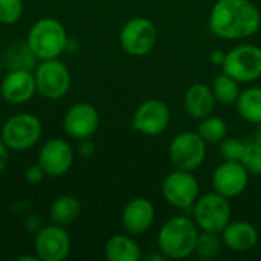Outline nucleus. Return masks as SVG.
Masks as SVG:
<instances>
[{"label": "nucleus", "mask_w": 261, "mask_h": 261, "mask_svg": "<svg viewBox=\"0 0 261 261\" xmlns=\"http://www.w3.org/2000/svg\"><path fill=\"white\" fill-rule=\"evenodd\" d=\"M261 28V9L252 0H217L208 17V29L217 38L240 41Z\"/></svg>", "instance_id": "nucleus-1"}, {"label": "nucleus", "mask_w": 261, "mask_h": 261, "mask_svg": "<svg viewBox=\"0 0 261 261\" xmlns=\"http://www.w3.org/2000/svg\"><path fill=\"white\" fill-rule=\"evenodd\" d=\"M200 229L185 214L168 219L158 232V251L167 260H185L194 254Z\"/></svg>", "instance_id": "nucleus-2"}, {"label": "nucleus", "mask_w": 261, "mask_h": 261, "mask_svg": "<svg viewBox=\"0 0 261 261\" xmlns=\"http://www.w3.org/2000/svg\"><path fill=\"white\" fill-rule=\"evenodd\" d=\"M67 41L69 38L63 23L52 17H43L37 20L31 26L26 38L32 54L41 61L58 58L67 49Z\"/></svg>", "instance_id": "nucleus-3"}, {"label": "nucleus", "mask_w": 261, "mask_h": 261, "mask_svg": "<svg viewBox=\"0 0 261 261\" xmlns=\"http://www.w3.org/2000/svg\"><path fill=\"white\" fill-rule=\"evenodd\" d=\"M191 216L200 231L220 234L231 222L232 208L228 197L211 191L199 196L193 205Z\"/></svg>", "instance_id": "nucleus-4"}, {"label": "nucleus", "mask_w": 261, "mask_h": 261, "mask_svg": "<svg viewBox=\"0 0 261 261\" xmlns=\"http://www.w3.org/2000/svg\"><path fill=\"white\" fill-rule=\"evenodd\" d=\"M206 142L193 130L180 132L168 145V159L176 170L196 171L206 159Z\"/></svg>", "instance_id": "nucleus-5"}, {"label": "nucleus", "mask_w": 261, "mask_h": 261, "mask_svg": "<svg viewBox=\"0 0 261 261\" xmlns=\"http://www.w3.org/2000/svg\"><path fill=\"white\" fill-rule=\"evenodd\" d=\"M222 72L240 84H252L261 78V47L252 43H242L226 52Z\"/></svg>", "instance_id": "nucleus-6"}, {"label": "nucleus", "mask_w": 261, "mask_h": 261, "mask_svg": "<svg viewBox=\"0 0 261 261\" xmlns=\"http://www.w3.org/2000/svg\"><path fill=\"white\" fill-rule=\"evenodd\" d=\"M162 196L170 206L184 213L191 211L200 196V184L193 171L174 168L162 182Z\"/></svg>", "instance_id": "nucleus-7"}, {"label": "nucleus", "mask_w": 261, "mask_h": 261, "mask_svg": "<svg viewBox=\"0 0 261 261\" xmlns=\"http://www.w3.org/2000/svg\"><path fill=\"white\" fill-rule=\"evenodd\" d=\"M158 41V29L147 17H133L124 23L119 32V44L130 57L148 55Z\"/></svg>", "instance_id": "nucleus-8"}, {"label": "nucleus", "mask_w": 261, "mask_h": 261, "mask_svg": "<svg viewBox=\"0 0 261 261\" xmlns=\"http://www.w3.org/2000/svg\"><path fill=\"white\" fill-rule=\"evenodd\" d=\"M43 127L40 119L31 113H18L11 116L2 127V141L9 150L24 151L34 147L41 138Z\"/></svg>", "instance_id": "nucleus-9"}, {"label": "nucleus", "mask_w": 261, "mask_h": 261, "mask_svg": "<svg viewBox=\"0 0 261 261\" xmlns=\"http://www.w3.org/2000/svg\"><path fill=\"white\" fill-rule=\"evenodd\" d=\"M37 92L47 99L63 98L70 89V72L67 66L58 58L43 60L35 69Z\"/></svg>", "instance_id": "nucleus-10"}, {"label": "nucleus", "mask_w": 261, "mask_h": 261, "mask_svg": "<svg viewBox=\"0 0 261 261\" xmlns=\"http://www.w3.org/2000/svg\"><path fill=\"white\" fill-rule=\"evenodd\" d=\"M170 122V107L162 99L150 98L138 106L132 119V128L144 136H159L168 128Z\"/></svg>", "instance_id": "nucleus-11"}, {"label": "nucleus", "mask_w": 261, "mask_h": 261, "mask_svg": "<svg viewBox=\"0 0 261 261\" xmlns=\"http://www.w3.org/2000/svg\"><path fill=\"white\" fill-rule=\"evenodd\" d=\"M249 176L251 173L240 161H223L213 171L211 185L216 193L228 199H236L246 191Z\"/></svg>", "instance_id": "nucleus-12"}, {"label": "nucleus", "mask_w": 261, "mask_h": 261, "mask_svg": "<svg viewBox=\"0 0 261 261\" xmlns=\"http://www.w3.org/2000/svg\"><path fill=\"white\" fill-rule=\"evenodd\" d=\"M35 255L41 261H63L70 254L72 242L63 226L49 225L35 236Z\"/></svg>", "instance_id": "nucleus-13"}, {"label": "nucleus", "mask_w": 261, "mask_h": 261, "mask_svg": "<svg viewBox=\"0 0 261 261\" xmlns=\"http://www.w3.org/2000/svg\"><path fill=\"white\" fill-rule=\"evenodd\" d=\"M75 153L72 145L60 138H52L43 144L38 153V164L49 177H60L66 174L73 164Z\"/></svg>", "instance_id": "nucleus-14"}, {"label": "nucleus", "mask_w": 261, "mask_h": 261, "mask_svg": "<svg viewBox=\"0 0 261 261\" xmlns=\"http://www.w3.org/2000/svg\"><path fill=\"white\" fill-rule=\"evenodd\" d=\"M64 132L73 139H89L99 127V113L90 102H76L64 115Z\"/></svg>", "instance_id": "nucleus-15"}, {"label": "nucleus", "mask_w": 261, "mask_h": 261, "mask_svg": "<svg viewBox=\"0 0 261 261\" xmlns=\"http://www.w3.org/2000/svg\"><path fill=\"white\" fill-rule=\"evenodd\" d=\"M154 219H156V208L145 197L132 199L124 206L121 214L122 228L130 236L145 234L153 226Z\"/></svg>", "instance_id": "nucleus-16"}, {"label": "nucleus", "mask_w": 261, "mask_h": 261, "mask_svg": "<svg viewBox=\"0 0 261 261\" xmlns=\"http://www.w3.org/2000/svg\"><path fill=\"white\" fill-rule=\"evenodd\" d=\"M37 92L35 76L31 70H9L0 84L2 98L14 106L28 102Z\"/></svg>", "instance_id": "nucleus-17"}, {"label": "nucleus", "mask_w": 261, "mask_h": 261, "mask_svg": "<svg viewBox=\"0 0 261 261\" xmlns=\"http://www.w3.org/2000/svg\"><path fill=\"white\" fill-rule=\"evenodd\" d=\"M225 248L232 252H249L258 243L257 228L246 220H231L220 232Z\"/></svg>", "instance_id": "nucleus-18"}, {"label": "nucleus", "mask_w": 261, "mask_h": 261, "mask_svg": "<svg viewBox=\"0 0 261 261\" xmlns=\"http://www.w3.org/2000/svg\"><path fill=\"white\" fill-rule=\"evenodd\" d=\"M216 104L217 101L214 98L213 89L205 83L193 84L184 95V109L187 115L197 121L213 115Z\"/></svg>", "instance_id": "nucleus-19"}, {"label": "nucleus", "mask_w": 261, "mask_h": 261, "mask_svg": "<svg viewBox=\"0 0 261 261\" xmlns=\"http://www.w3.org/2000/svg\"><path fill=\"white\" fill-rule=\"evenodd\" d=\"M104 255L109 261H139L142 257L139 245L130 234L110 237L104 246Z\"/></svg>", "instance_id": "nucleus-20"}, {"label": "nucleus", "mask_w": 261, "mask_h": 261, "mask_svg": "<svg viewBox=\"0 0 261 261\" xmlns=\"http://www.w3.org/2000/svg\"><path fill=\"white\" fill-rule=\"evenodd\" d=\"M236 107L243 121L252 125L261 124V86H249L242 89Z\"/></svg>", "instance_id": "nucleus-21"}, {"label": "nucleus", "mask_w": 261, "mask_h": 261, "mask_svg": "<svg viewBox=\"0 0 261 261\" xmlns=\"http://www.w3.org/2000/svg\"><path fill=\"white\" fill-rule=\"evenodd\" d=\"M81 213V203L76 197L64 194L57 197L49 210V216L52 223L58 226H67L72 225Z\"/></svg>", "instance_id": "nucleus-22"}, {"label": "nucleus", "mask_w": 261, "mask_h": 261, "mask_svg": "<svg viewBox=\"0 0 261 261\" xmlns=\"http://www.w3.org/2000/svg\"><path fill=\"white\" fill-rule=\"evenodd\" d=\"M35 61H37V57L32 54L28 43H23L20 40H15L14 43H11L6 47L5 55L2 58V63L9 70H15V69L32 70L35 67Z\"/></svg>", "instance_id": "nucleus-23"}, {"label": "nucleus", "mask_w": 261, "mask_h": 261, "mask_svg": "<svg viewBox=\"0 0 261 261\" xmlns=\"http://www.w3.org/2000/svg\"><path fill=\"white\" fill-rule=\"evenodd\" d=\"M211 89H213L216 101L222 106H236L239 95L242 92L240 83L225 72L219 73L214 78Z\"/></svg>", "instance_id": "nucleus-24"}, {"label": "nucleus", "mask_w": 261, "mask_h": 261, "mask_svg": "<svg viewBox=\"0 0 261 261\" xmlns=\"http://www.w3.org/2000/svg\"><path fill=\"white\" fill-rule=\"evenodd\" d=\"M197 133L206 144H219L228 136V124L223 118L210 115L199 121Z\"/></svg>", "instance_id": "nucleus-25"}, {"label": "nucleus", "mask_w": 261, "mask_h": 261, "mask_svg": "<svg viewBox=\"0 0 261 261\" xmlns=\"http://www.w3.org/2000/svg\"><path fill=\"white\" fill-rule=\"evenodd\" d=\"M223 246L225 245H223V240H222L220 234L200 231L199 237H197V242H196L194 254L200 260H213V258L220 255Z\"/></svg>", "instance_id": "nucleus-26"}, {"label": "nucleus", "mask_w": 261, "mask_h": 261, "mask_svg": "<svg viewBox=\"0 0 261 261\" xmlns=\"http://www.w3.org/2000/svg\"><path fill=\"white\" fill-rule=\"evenodd\" d=\"M240 162L251 174H261V142L248 138Z\"/></svg>", "instance_id": "nucleus-27"}, {"label": "nucleus", "mask_w": 261, "mask_h": 261, "mask_svg": "<svg viewBox=\"0 0 261 261\" xmlns=\"http://www.w3.org/2000/svg\"><path fill=\"white\" fill-rule=\"evenodd\" d=\"M245 144L246 141L226 136L222 142H219V153L223 161H240L245 151Z\"/></svg>", "instance_id": "nucleus-28"}, {"label": "nucleus", "mask_w": 261, "mask_h": 261, "mask_svg": "<svg viewBox=\"0 0 261 261\" xmlns=\"http://www.w3.org/2000/svg\"><path fill=\"white\" fill-rule=\"evenodd\" d=\"M23 0H0V23L14 24L23 15Z\"/></svg>", "instance_id": "nucleus-29"}, {"label": "nucleus", "mask_w": 261, "mask_h": 261, "mask_svg": "<svg viewBox=\"0 0 261 261\" xmlns=\"http://www.w3.org/2000/svg\"><path fill=\"white\" fill-rule=\"evenodd\" d=\"M44 177H46V173H44V170L41 168L40 164L31 165V167L24 171V179H26L29 184H32V185L40 184Z\"/></svg>", "instance_id": "nucleus-30"}, {"label": "nucleus", "mask_w": 261, "mask_h": 261, "mask_svg": "<svg viewBox=\"0 0 261 261\" xmlns=\"http://www.w3.org/2000/svg\"><path fill=\"white\" fill-rule=\"evenodd\" d=\"M78 151H80V154L84 156V158H90V156L93 154L95 145H93V142L90 141V138H89V139H81V141H80Z\"/></svg>", "instance_id": "nucleus-31"}, {"label": "nucleus", "mask_w": 261, "mask_h": 261, "mask_svg": "<svg viewBox=\"0 0 261 261\" xmlns=\"http://www.w3.org/2000/svg\"><path fill=\"white\" fill-rule=\"evenodd\" d=\"M225 60H226V52H225L223 49H214V50H211V54H210V61H211L213 64L222 67L223 63H225Z\"/></svg>", "instance_id": "nucleus-32"}, {"label": "nucleus", "mask_w": 261, "mask_h": 261, "mask_svg": "<svg viewBox=\"0 0 261 261\" xmlns=\"http://www.w3.org/2000/svg\"><path fill=\"white\" fill-rule=\"evenodd\" d=\"M8 161H9V148H8V145L0 139V173L6 168Z\"/></svg>", "instance_id": "nucleus-33"}, {"label": "nucleus", "mask_w": 261, "mask_h": 261, "mask_svg": "<svg viewBox=\"0 0 261 261\" xmlns=\"http://www.w3.org/2000/svg\"><path fill=\"white\" fill-rule=\"evenodd\" d=\"M249 139L257 141V142H261V124H257V125H255V130L252 132V135L249 136Z\"/></svg>", "instance_id": "nucleus-34"}, {"label": "nucleus", "mask_w": 261, "mask_h": 261, "mask_svg": "<svg viewBox=\"0 0 261 261\" xmlns=\"http://www.w3.org/2000/svg\"><path fill=\"white\" fill-rule=\"evenodd\" d=\"M35 260H38L37 258V255L34 257V255H23V257H18L17 258V261H35Z\"/></svg>", "instance_id": "nucleus-35"}, {"label": "nucleus", "mask_w": 261, "mask_h": 261, "mask_svg": "<svg viewBox=\"0 0 261 261\" xmlns=\"http://www.w3.org/2000/svg\"><path fill=\"white\" fill-rule=\"evenodd\" d=\"M2 66H3V63H2V57H0V69H2Z\"/></svg>", "instance_id": "nucleus-36"}]
</instances>
